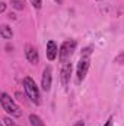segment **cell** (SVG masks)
<instances>
[{
	"label": "cell",
	"instance_id": "2",
	"mask_svg": "<svg viewBox=\"0 0 124 126\" xmlns=\"http://www.w3.org/2000/svg\"><path fill=\"white\" fill-rule=\"evenodd\" d=\"M0 103H1L3 110H4L7 114H10V116H13V117H21V116H22V111L19 110V107L13 103V100L6 94V93H3V94H1Z\"/></svg>",
	"mask_w": 124,
	"mask_h": 126
},
{
	"label": "cell",
	"instance_id": "4",
	"mask_svg": "<svg viewBox=\"0 0 124 126\" xmlns=\"http://www.w3.org/2000/svg\"><path fill=\"white\" fill-rule=\"evenodd\" d=\"M91 66V60L88 56H80V60L77 63V82H82L88 73V69Z\"/></svg>",
	"mask_w": 124,
	"mask_h": 126
},
{
	"label": "cell",
	"instance_id": "12",
	"mask_svg": "<svg viewBox=\"0 0 124 126\" xmlns=\"http://www.w3.org/2000/svg\"><path fill=\"white\" fill-rule=\"evenodd\" d=\"M92 50H93V46H89V47H85V48L82 50V56H88V57H89V54L92 53Z\"/></svg>",
	"mask_w": 124,
	"mask_h": 126
},
{
	"label": "cell",
	"instance_id": "8",
	"mask_svg": "<svg viewBox=\"0 0 124 126\" xmlns=\"http://www.w3.org/2000/svg\"><path fill=\"white\" fill-rule=\"evenodd\" d=\"M25 54H26V59L29 60L31 63H38V51L35 50V47H32V46H26V48H25Z\"/></svg>",
	"mask_w": 124,
	"mask_h": 126
},
{
	"label": "cell",
	"instance_id": "6",
	"mask_svg": "<svg viewBox=\"0 0 124 126\" xmlns=\"http://www.w3.org/2000/svg\"><path fill=\"white\" fill-rule=\"evenodd\" d=\"M41 87H42L44 91H50V88H51V67H50V66H47V67L44 69Z\"/></svg>",
	"mask_w": 124,
	"mask_h": 126
},
{
	"label": "cell",
	"instance_id": "19",
	"mask_svg": "<svg viewBox=\"0 0 124 126\" xmlns=\"http://www.w3.org/2000/svg\"><path fill=\"white\" fill-rule=\"evenodd\" d=\"M54 1H56V3H59V4H60V3H62L63 0H54Z\"/></svg>",
	"mask_w": 124,
	"mask_h": 126
},
{
	"label": "cell",
	"instance_id": "15",
	"mask_svg": "<svg viewBox=\"0 0 124 126\" xmlns=\"http://www.w3.org/2000/svg\"><path fill=\"white\" fill-rule=\"evenodd\" d=\"M3 123H4L6 126H16L12 120H10V119H9V117H3Z\"/></svg>",
	"mask_w": 124,
	"mask_h": 126
},
{
	"label": "cell",
	"instance_id": "13",
	"mask_svg": "<svg viewBox=\"0 0 124 126\" xmlns=\"http://www.w3.org/2000/svg\"><path fill=\"white\" fill-rule=\"evenodd\" d=\"M115 62L117 63H121V64H124V51H121L117 57H115Z\"/></svg>",
	"mask_w": 124,
	"mask_h": 126
},
{
	"label": "cell",
	"instance_id": "3",
	"mask_svg": "<svg viewBox=\"0 0 124 126\" xmlns=\"http://www.w3.org/2000/svg\"><path fill=\"white\" fill-rule=\"evenodd\" d=\"M74 48H76V41H74V40H67V41H64L62 46H60V48H59V59H60L63 63H66L67 59H70V56L73 54Z\"/></svg>",
	"mask_w": 124,
	"mask_h": 126
},
{
	"label": "cell",
	"instance_id": "16",
	"mask_svg": "<svg viewBox=\"0 0 124 126\" xmlns=\"http://www.w3.org/2000/svg\"><path fill=\"white\" fill-rule=\"evenodd\" d=\"M112 120H114V117L111 116V117H110V119L107 120V123H105V125H104V126H112Z\"/></svg>",
	"mask_w": 124,
	"mask_h": 126
},
{
	"label": "cell",
	"instance_id": "7",
	"mask_svg": "<svg viewBox=\"0 0 124 126\" xmlns=\"http://www.w3.org/2000/svg\"><path fill=\"white\" fill-rule=\"evenodd\" d=\"M45 54H47V59H48V60H54V59L57 57V54H59V48H57L56 41L50 40V41L47 43V51H45Z\"/></svg>",
	"mask_w": 124,
	"mask_h": 126
},
{
	"label": "cell",
	"instance_id": "1",
	"mask_svg": "<svg viewBox=\"0 0 124 126\" xmlns=\"http://www.w3.org/2000/svg\"><path fill=\"white\" fill-rule=\"evenodd\" d=\"M24 90H25L28 98L31 100L32 103H35V104H39L41 103V100H39L41 97H39L38 87H37V84H35V81L32 78H29V76L24 78Z\"/></svg>",
	"mask_w": 124,
	"mask_h": 126
},
{
	"label": "cell",
	"instance_id": "20",
	"mask_svg": "<svg viewBox=\"0 0 124 126\" xmlns=\"http://www.w3.org/2000/svg\"><path fill=\"white\" fill-rule=\"evenodd\" d=\"M1 126H6V125H4V123H3V125H1Z\"/></svg>",
	"mask_w": 124,
	"mask_h": 126
},
{
	"label": "cell",
	"instance_id": "17",
	"mask_svg": "<svg viewBox=\"0 0 124 126\" xmlns=\"http://www.w3.org/2000/svg\"><path fill=\"white\" fill-rule=\"evenodd\" d=\"M4 10H6V4H4V3H1V6H0V12L3 13Z\"/></svg>",
	"mask_w": 124,
	"mask_h": 126
},
{
	"label": "cell",
	"instance_id": "11",
	"mask_svg": "<svg viewBox=\"0 0 124 126\" xmlns=\"http://www.w3.org/2000/svg\"><path fill=\"white\" fill-rule=\"evenodd\" d=\"M12 1V6L18 10H22L25 7V0H10Z\"/></svg>",
	"mask_w": 124,
	"mask_h": 126
},
{
	"label": "cell",
	"instance_id": "14",
	"mask_svg": "<svg viewBox=\"0 0 124 126\" xmlns=\"http://www.w3.org/2000/svg\"><path fill=\"white\" fill-rule=\"evenodd\" d=\"M31 1H32V6H34L35 9H39L41 4H42V0H31Z\"/></svg>",
	"mask_w": 124,
	"mask_h": 126
},
{
	"label": "cell",
	"instance_id": "9",
	"mask_svg": "<svg viewBox=\"0 0 124 126\" xmlns=\"http://www.w3.org/2000/svg\"><path fill=\"white\" fill-rule=\"evenodd\" d=\"M0 35H1V38H4V40H10L12 35H13V32H12V30H10L7 25H3L1 30H0Z\"/></svg>",
	"mask_w": 124,
	"mask_h": 126
},
{
	"label": "cell",
	"instance_id": "5",
	"mask_svg": "<svg viewBox=\"0 0 124 126\" xmlns=\"http://www.w3.org/2000/svg\"><path fill=\"white\" fill-rule=\"evenodd\" d=\"M70 75H72V63L66 62L63 63V69H62V84L64 88H67L69 82H70Z\"/></svg>",
	"mask_w": 124,
	"mask_h": 126
},
{
	"label": "cell",
	"instance_id": "10",
	"mask_svg": "<svg viewBox=\"0 0 124 126\" xmlns=\"http://www.w3.org/2000/svg\"><path fill=\"white\" fill-rule=\"evenodd\" d=\"M29 122H31L32 126H44L42 120H41L38 116H35V114H31V116H29Z\"/></svg>",
	"mask_w": 124,
	"mask_h": 126
},
{
	"label": "cell",
	"instance_id": "18",
	"mask_svg": "<svg viewBox=\"0 0 124 126\" xmlns=\"http://www.w3.org/2000/svg\"><path fill=\"white\" fill-rule=\"evenodd\" d=\"M74 126H85V123H83L82 120H79V122H76V123H74Z\"/></svg>",
	"mask_w": 124,
	"mask_h": 126
}]
</instances>
